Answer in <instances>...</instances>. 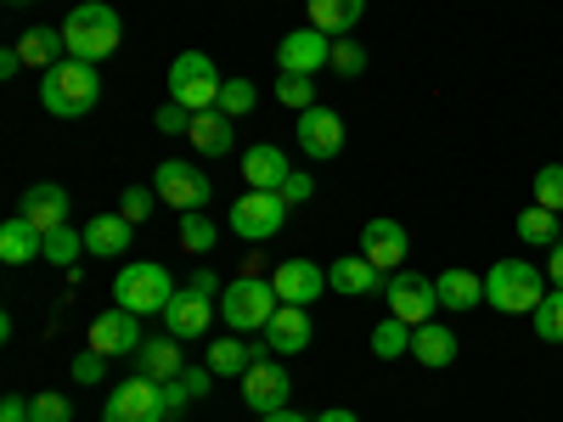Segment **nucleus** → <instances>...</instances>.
Returning a JSON list of instances; mask_svg holds the SVG:
<instances>
[{"instance_id": "f257e3e1", "label": "nucleus", "mask_w": 563, "mask_h": 422, "mask_svg": "<svg viewBox=\"0 0 563 422\" xmlns=\"http://www.w3.org/2000/svg\"><path fill=\"white\" fill-rule=\"evenodd\" d=\"M40 102H45V113H57V119H85L90 108L102 102V74H97V63L63 57L57 68H45V74H40Z\"/></svg>"}, {"instance_id": "f03ea898", "label": "nucleus", "mask_w": 563, "mask_h": 422, "mask_svg": "<svg viewBox=\"0 0 563 422\" xmlns=\"http://www.w3.org/2000/svg\"><path fill=\"white\" fill-rule=\"evenodd\" d=\"M63 40H68V57L79 63H102L119 52V40H124V23L113 7H102V0H79V7L68 12L63 23Z\"/></svg>"}, {"instance_id": "7ed1b4c3", "label": "nucleus", "mask_w": 563, "mask_h": 422, "mask_svg": "<svg viewBox=\"0 0 563 422\" xmlns=\"http://www.w3.org/2000/svg\"><path fill=\"white\" fill-rule=\"evenodd\" d=\"M485 299L501 310V315H536L541 299H547V281L530 259H496L485 270Z\"/></svg>"}, {"instance_id": "20e7f679", "label": "nucleus", "mask_w": 563, "mask_h": 422, "mask_svg": "<svg viewBox=\"0 0 563 422\" xmlns=\"http://www.w3.org/2000/svg\"><path fill=\"white\" fill-rule=\"evenodd\" d=\"M282 310L276 299V281L271 276H238V281H225V293H220V315L231 333H265V321Z\"/></svg>"}, {"instance_id": "39448f33", "label": "nucleus", "mask_w": 563, "mask_h": 422, "mask_svg": "<svg viewBox=\"0 0 563 422\" xmlns=\"http://www.w3.org/2000/svg\"><path fill=\"white\" fill-rule=\"evenodd\" d=\"M175 293H180V288L169 281V270H164L158 259H130V265L119 270V281H113V299H119L130 315H164Z\"/></svg>"}, {"instance_id": "423d86ee", "label": "nucleus", "mask_w": 563, "mask_h": 422, "mask_svg": "<svg viewBox=\"0 0 563 422\" xmlns=\"http://www.w3.org/2000/svg\"><path fill=\"white\" fill-rule=\"evenodd\" d=\"M220 68L203 57V52H180L175 63H169V102H180V108H192V113H209L214 102H220Z\"/></svg>"}, {"instance_id": "0eeeda50", "label": "nucleus", "mask_w": 563, "mask_h": 422, "mask_svg": "<svg viewBox=\"0 0 563 422\" xmlns=\"http://www.w3.org/2000/svg\"><path fill=\"white\" fill-rule=\"evenodd\" d=\"M153 192H158L169 209L192 214V209H209V203H214V180H209L198 164H186V158H164V164L153 169Z\"/></svg>"}, {"instance_id": "6e6552de", "label": "nucleus", "mask_w": 563, "mask_h": 422, "mask_svg": "<svg viewBox=\"0 0 563 422\" xmlns=\"http://www.w3.org/2000/svg\"><path fill=\"white\" fill-rule=\"evenodd\" d=\"M288 198L282 192H243L238 203H231V231L238 237H249V243H271L282 225H288Z\"/></svg>"}, {"instance_id": "1a4fd4ad", "label": "nucleus", "mask_w": 563, "mask_h": 422, "mask_svg": "<svg viewBox=\"0 0 563 422\" xmlns=\"http://www.w3.org/2000/svg\"><path fill=\"white\" fill-rule=\"evenodd\" d=\"M169 417V406H164V384H153V378H124L113 395H108V406H102V422H164Z\"/></svg>"}, {"instance_id": "9d476101", "label": "nucleus", "mask_w": 563, "mask_h": 422, "mask_svg": "<svg viewBox=\"0 0 563 422\" xmlns=\"http://www.w3.org/2000/svg\"><path fill=\"white\" fill-rule=\"evenodd\" d=\"M384 299H389V315H400L406 326L434 321V310H440L434 276H417V270H395V276L384 281Z\"/></svg>"}, {"instance_id": "9b49d317", "label": "nucleus", "mask_w": 563, "mask_h": 422, "mask_svg": "<svg viewBox=\"0 0 563 422\" xmlns=\"http://www.w3.org/2000/svg\"><path fill=\"white\" fill-rule=\"evenodd\" d=\"M288 395H294V378L282 360H254L243 371V406L254 417H271V411H288Z\"/></svg>"}, {"instance_id": "f8f14e48", "label": "nucleus", "mask_w": 563, "mask_h": 422, "mask_svg": "<svg viewBox=\"0 0 563 422\" xmlns=\"http://www.w3.org/2000/svg\"><path fill=\"white\" fill-rule=\"evenodd\" d=\"M141 344V315H130L124 304H113V310H102L97 321H90V333H85V349H97V355H135Z\"/></svg>"}, {"instance_id": "ddd939ff", "label": "nucleus", "mask_w": 563, "mask_h": 422, "mask_svg": "<svg viewBox=\"0 0 563 422\" xmlns=\"http://www.w3.org/2000/svg\"><path fill=\"white\" fill-rule=\"evenodd\" d=\"M327 63H333V34H321V29H294V34H282L276 45V68L282 74H321Z\"/></svg>"}, {"instance_id": "4468645a", "label": "nucleus", "mask_w": 563, "mask_h": 422, "mask_svg": "<svg viewBox=\"0 0 563 422\" xmlns=\"http://www.w3.org/2000/svg\"><path fill=\"white\" fill-rule=\"evenodd\" d=\"M294 135H299L305 158H316V164H327V158L344 153V119H339L333 108H305L299 124H294Z\"/></svg>"}, {"instance_id": "2eb2a0df", "label": "nucleus", "mask_w": 563, "mask_h": 422, "mask_svg": "<svg viewBox=\"0 0 563 422\" xmlns=\"http://www.w3.org/2000/svg\"><path fill=\"white\" fill-rule=\"evenodd\" d=\"M214 310H220V304H214L209 293L180 288V293L169 299V310H164V333H169V338H180V344H192V338H203V333H209Z\"/></svg>"}, {"instance_id": "dca6fc26", "label": "nucleus", "mask_w": 563, "mask_h": 422, "mask_svg": "<svg viewBox=\"0 0 563 422\" xmlns=\"http://www.w3.org/2000/svg\"><path fill=\"white\" fill-rule=\"evenodd\" d=\"M361 254L378 265L384 276H395L400 270V259L411 254V237H406V225L400 220H366L361 225Z\"/></svg>"}, {"instance_id": "f3484780", "label": "nucleus", "mask_w": 563, "mask_h": 422, "mask_svg": "<svg viewBox=\"0 0 563 422\" xmlns=\"http://www.w3.org/2000/svg\"><path fill=\"white\" fill-rule=\"evenodd\" d=\"M265 349L271 355H305L310 349V338H316V326H310V310L305 304H282L271 321H265Z\"/></svg>"}, {"instance_id": "a211bd4d", "label": "nucleus", "mask_w": 563, "mask_h": 422, "mask_svg": "<svg viewBox=\"0 0 563 422\" xmlns=\"http://www.w3.org/2000/svg\"><path fill=\"white\" fill-rule=\"evenodd\" d=\"M271 281H276V299L282 304H316L321 288H327V270L316 259H282L271 270Z\"/></svg>"}, {"instance_id": "6ab92c4d", "label": "nucleus", "mask_w": 563, "mask_h": 422, "mask_svg": "<svg viewBox=\"0 0 563 422\" xmlns=\"http://www.w3.org/2000/svg\"><path fill=\"white\" fill-rule=\"evenodd\" d=\"M294 175L288 153L271 147V141H260V147L243 153V180H249V192H282V180Z\"/></svg>"}, {"instance_id": "aec40b11", "label": "nucleus", "mask_w": 563, "mask_h": 422, "mask_svg": "<svg viewBox=\"0 0 563 422\" xmlns=\"http://www.w3.org/2000/svg\"><path fill=\"white\" fill-rule=\"evenodd\" d=\"M327 288L344 293V299H366V293H378V288H384V270L372 265L366 254H355V259H333V270H327Z\"/></svg>"}, {"instance_id": "412c9836", "label": "nucleus", "mask_w": 563, "mask_h": 422, "mask_svg": "<svg viewBox=\"0 0 563 422\" xmlns=\"http://www.w3.org/2000/svg\"><path fill=\"white\" fill-rule=\"evenodd\" d=\"M23 220H34L40 231H57V225H68V192L57 180H40V186H29L23 192V209H18Z\"/></svg>"}, {"instance_id": "4be33fe9", "label": "nucleus", "mask_w": 563, "mask_h": 422, "mask_svg": "<svg viewBox=\"0 0 563 422\" xmlns=\"http://www.w3.org/2000/svg\"><path fill=\"white\" fill-rule=\"evenodd\" d=\"M0 259L7 265H29V259H45V231L23 214H12L7 225H0Z\"/></svg>"}, {"instance_id": "5701e85b", "label": "nucleus", "mask_w": 563, "mask_h": 422, "mask_svg": "<svg viewBox=\"0 0 563 422\" xmlns=\"http://www.w3.org/2000/svg\"><path fill=\"white\" fill-rule=\"evenodd\" d=\"M186 141H192L198 153H209V158H225V153H231V141H238V119H225L220 108L192 113V130H186Z\"/></svg>"}, {"instance_id": "b1692460", "label": "nucleus", "mask_w": 563, "mask_h": 422, "mask_svg": "<svg viewBox=\"0 0 563 422\" xmlns=\"http://www.w3.org/2000/svg\"><path fill=\"white\" fill-rule=\"evenodd\" d=\"M130 237H135V225L124 220V214H97L85 225V254H97V259H119L124 248H130Z\"/></svg>"}, {"instance_id": "393cba45", "label": "nucleus", "mask_w": 563, "mask_h": 422, "mask_svg": "<svg viewBox=\"0 0 563 422\" xmlns=\"http://www.w3.org/2000/svg\"><path fill=\"white\" fill-rule=\"evenodd\" d=\"M180 338H147V344H141L135 349V371H141V378H153V384H169V378H180V371H186V360H180V349H175Z\"/></svg>"}, {"instance_id": "a878e982", "label": "nucleus", "mask_w": 563, "mask_h": 422, "mask_svg": "<svg viewBox=\"0 0 563 422\" xmlns=\"http://www.w3.org/2000/svg\"><path fill=\"white\" fill-rule=\"evenodd\" d=\"M305 12H310V29L344 40V34L366 18V0H305Z\"/></svg>"}, {"instance_id": "bb28decb", "label": "nucleus", "mask_w": 563, "mask_h": 422, "mask_svg": "<svg viewBox=\"0 0 563 422\" xmlns=\"http://www.w3.org/2000/svg\"><path fill=\"white\" fill-rule=\"evenodd\" d=\"M18 57H23V68H57L63 57H68V40H63V29H29V34H18Z\"/></svg>"}, {"instance_id": "cd10ccee", "label": "nucleus", "mask_w": 563, "mask_h": 422, "mask_svg": "<svg viewBox=\"0 0 563 422\" xmlns=\"http://www.w3.org/2000/svg\"><path fill=\"white\" fill-rule=\"evenodd\" d=\"M434 293H440V310H474V304L485 299V281H479L474 270L451 265V270L434 276Z\"/></svg>"}, {"instance_id": "c85d7f7f", "label": "nucleus", "mask_w": 563, "mask_h": 422, "mask_svg": "<svg viewBox=\"0 0 563 422\" xmlns=\"http://www.w3.org/2000/svg\"><path fill=\"white\" fill-rule=\"evenodd\" d=\"M411 355L422 360V366H451L456 360V333H451V326H440V321H422L417 326V333H411Z\"/></svg>"}, {"instance_id": "c756f323", "label": "nucleus", "mask_w": 563, "mask_h": 422, "mask_svg": "<svg viewBox=\"0 0 563 422\" xmlns=\"http://www.w3.org/2000/svg\"><path fill=\"white\" fill-rule=\"evenodd\" d=\"M254 360H260V349L231 333V338H214V344H209V360H203V366L214 371V378H243Z\"/></svg>"}, {"instance_id": "7c9ffc66", "label": "nucleus", "mask_w": 563, "mask_h": 422, "mask_svg": "<svg viewBox=\"0 0 563 422\" xmlns=\"http://www.w3.org/2000/svg\"><path fill=\"white\" fill-rule=\"evenodd\" d=\"M411 333H417V326H406L400 315H384L378 326H372V355H378V360H400V355H411Z\"/></svg>"}, {"instance_id": "2f4dec72", "label": "nucleus", "mask_w": 563, "mask_h": 422, "mask_svg": "<svg viewBox=\"0 0 563 422\" xmlns=\"http://www.w3.org/2000/svg\"><path fill=\"white\" fill-rule=\"evenodd\" d=\"M214 243H220V225H214L203 209L180 214V248H186V254H214Z\"/></svg>"}, {"instance_id": "473e14b6", "label": "nucleus", "mask_w": 563, "mask_h": 422, "mask_svg": "<svg viewBox=\"0 0 563 422\" xmlns=\"http://www.w3.org/2000/svg\"><path fill=\"white\" fill-rule=\"evenodd\" d=\"M79 248H85V231H74V225H57V231H45V259H52V265L74 270Z\"/></svg>"}, {"instance_id": "72a5a7b5", "label": "nucleus", "mask_w": 563, "mask_h": 422, "mask_svg": "<svg viewBox=\"0 0 563 422\" xmlns=\"http://www.w3.org/2000/svg\"><path fill=\"white\" fill-rule=\"evenodd\" d=\"M558 220H563V214H552V209L530 203V209L519 214V237H525L530 248H541V243H552V237H558Z\"/></svg>"}, {"instance_id": "f704fd0d", "label": "nucleus", "mask_w": 563, "mask_h": 422, "mask_svg": "<svg viewBox=\"0 0 563 422\" xmlns=\"http://www.w3.org/2000/svg\"><path fill=\"white\" fill-rule=\"evenodd\" d=\"M276 102L294 108V113L316 108V79H310V74H282V79H276Z\"/></svg>"}, {"instance_id": "c9c22d12", "label": "nucleus", "mask_w": 563, "mask_h": 422, "mask_svg": "<svg viewBox=\"0 0 563 422\" xmlns=\"http://www.w3.org/2000/svg\"><path fill=\"white\" fill-rule=\"evenodd\" d=\"M530 321H536V338H541V344H563V288L547 293L541 310H536Z\"/></svg>"}, {"instance_id": "e433bc0d", "label": "nucleus", "mask_w": 563, "mask_h": 422, "mask_svg": "<svg viewBox=\"0 0 563 422\" xmlns=\"http://www.w3.org/2000/svg\"><path fill=\"white\" fill-rule=\"evenodd\" d=\"M254 97H260V90H254L249 79H225V85H220V102H214V108H220L225 119H243V113H254Z\"/></svg>"}, {"instance_id": "4c0bfd02", "label": "nucleus", "mask_w": 563, "mask_h": 422, "mask_svg": "<svg viewBox=\"0 0 563 422\" xmlns=\"http://www.w3.org/2000/svg\"><path fill=\"white\" fill-rule=\"evenodd\" d=\"M536 203H541V209H552V214H563V164L536 169Z\"/></svg>"}, {"instance_id": "58836bf2", "label": "nucleus", "mask_w": 563, "mask_h": 422, "mask_svg": "<svg viewBox=\"0 0 563 422\" xmlns=\"http://www.w3.org/2000/svg\"><path fill=\"white\" fill-rule=\"evenodd\" d=\"M153 203H158L153 186H124V203H119V214H124L130 225H141V220L153 214Z\"/></svg>"}, {"instance_id": "ea45409f", "label": "nucleus", "mask_w": 563, "mask_h": 422, "mask_svg": "<svg viewBox=\"0 0 563 422\" xmlns=\"http://www.w3.org/2000/svg\"><path fill=\"white\" fill-rule=\"evenodd\" d=\"M34 422H74V411H68V395H52V389H40L34 400Z\"/></svg>"}, {"instance_id": "a19ab883", "label": "nucleus", "mask_w": 563, "mask_h": 422, "mask_svg": "<svg viewBox=\"0 0 563 422\" xmlns=\"http://www.w3.org/2000/svg\"><path fill=\"white\" fill-rule=\"evenodd\" d=\"M102 378H108V355L79 349V355H74V384H85V389H90V384H102Z\"/></svg>"}, {"instance_id": "79ce46f5", "label": "nucleus", "mask_w": 563, "mask_h": 422, "mask_svg": "<svg viewBox=\"0 0 563 422\" xmlns=\"http://www.w3.org/2000/svg\"><path fill=\"white\" fill-rule=\"evenodd\" d=\"M333 68H339V74H350V79H355V74H366V52H361V45H355L350 34H344V40H333Z\"/></svg>"}, {"instance_id": "37998d69", "label": "nucleus", "mask_w": 563, "mask_h": 422, "mask_svg": "<svg viewBox=\"0 0 563 422\" xmlns=\"http://www.w3.org/2000/svg\"><path fill=\"white\" fill-rule=\"evenodd\" d=\"M153 124H158L164 135H186V130H192V108H180V102H164V108L153 113Z\"/></svg>"}, {"instance_id": "c03bdc74", "label": "nucleus", "mask_w": 563, "mask_h": 422, "mask_svg": "<svg viewBox=\"0 0 563 422\" xmlns=\"http://www.w3.org/2000/svg\"><path fill=\"white\" fill-rule=\"evenodd\" d=\"M282 198H288V209H299V203H310V198H316V180H310L305 169H294L288 180H282Z\"/></svg>"}, {"instance_id": "a18cd8bd", "label": "nucleus", "mask_w": 563, "mask_h": 422, "mask_svg": "<svg viewBox=\"0 0 563 422\" xmlns=\"http://www.w3.org/2000/svg\"><path fill=\"white\" fill-rule=\"evenodd\" d=\"M192 400H198V395H192V384H186V378H169V384H164V406H169V417H180Z\"/></svg>"}, {"instance_id": "49530a36", "label": "nucleus", "mask_w": 563, "mask_h": 422, "mask_svg": "<svg viewBox=\"0 0 563 422\" xmlns=\"http://www.w3.org/2000/svg\"><path fill=\"white\" fill-rule=\"evenodd\" d=\"M0 422H34V406L23 395H7L0 400Z\"/></svg>"}, {"instance_id": "de8ad7c7", "label": "nucleus", "mask_w": 563, "mask_h": 422, "mask_svg": "<svg viewBox=\"0 0 563 422\" xmlns=\"http://www.w3.org/2000/svg\"><path fill=\"white\" fill-rule=\"evenodd\" d=\"M192 288H198V293H209V299H214V293H225L220 281H214V270H209V265H198V270H192Z\"/></svg>"}, {"instance_id": "09e8293b", "label": "nucleus", "mask_w": 563, "mask_h": 422, "mask_svg": "<svg viewBox=\"0 0 563 422\" xmlns=\"http://www.w3.org/2000/svg\"><path fill=\"white\" fill-rule=\"evenodd\" d=\"M180 378H186V384H192V395H203V389H209V378H214V371H209V366H186V371H180Z\"/></svg>"}, {"instance_id": "8fccbe9b", "label": "nucleus", "mask_w": 563, "mask_h": 422, "mask_svg": "<svg viewBox=\"0 0 563 422\" xmlns=\"http://www.w3.org/2000/svg\"><path fill=\"white\" fill-rule=\"evenodd\" d=\"M23 68V57H18V45H7V52H0V79H12Z\"/></svg>"}, {"instance_id": "3c124183", "label": "nucleus", "mask_w": 563, "mask_h": 422, "mask_svg": "<svg viewBox=\"0 0 563 422\" xmlns=\"http://www.w3.org/2000/svg\"><path fill=\"white\" fill-rule=\"evenodd\" d=\"M547 276H552V281H558V288H563V243H558V248H552V259H547Z\"/></svg>"}, {"instance_id": "603ef678", "label": "nucleus", "mask_w": 563, "mask_h": 422, "mask_svg": "<svg viewBox=\"0 0 563 422\" xmlns=\"http://www.w3.org/2000/svg\"><path fill=\"white\" fill-rule=\"evenodd\" d=\"M316 422H361V417H355V411H344V406H333V411H321Z\"/></svg>"}, {"instance_id": "864d4df0", "label": "nucleus", "mask_w": 563, "mask_h": 422, "mask_svg": "<svg viewBox=\"0 0 563 422\" xmlns=\"http://www.w3.org/2000/svg\"><path fill=\"white\" fill-rule=\"evenodd\" d=\"M260 422H305V417H299V411L288 406V411H271V417H260ZM310 422H316V417H310Z\"/></svg>"}, {"instance_id": "5fc2aeb1", "label": "nucleus", "mask_w": 563, "mask_h": 422, "mask_svg": "<svg viewBox=\"0 0 563 422\" xmlns=\"http://www.w3.org/2000/svg\"><path fill=\"white\" fill-rule=\"evenodd\" d=\"M558 237H563V220H558Z\"/></svg>"}, {"instance_id": "6e6d98bb", "label": "nucleus", "mask_w": 563, "mask_h": 422, "mask_svg": "<svg viewBox=\"0 0 563 422\" xmlns=\"http://www.w3.org/2000/svg\"><path fill=\"white\" fill-rule=\"evenodd\" d=\"M12 7H23V0H12Z\"/></svg>"}]
</instances>
